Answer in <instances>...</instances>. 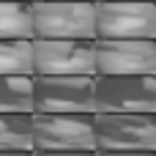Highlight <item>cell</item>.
<instances>
[{
	"mask_svg": "<svg viewBox=\"0 0 156 156\" xmlns=\"http://www.w3.org/2000/svg\"><path fill=\"white\" fill-rule=\"evenodd\" d=\"M33 112H96V77L33 74Z\"/></svg>",
	"mask_w": 156,
	"mask_h": 156,
	"instance_id": "obj_1",
	"label": "cell"
},
{
	"mask_svg": "<svg viewBox=\"0 0 156 156\" xmlns=\"http://www.w3.org/2000/svg\"><path fill=\"white\" fill-rule=\"evenodd\" d=\"M36 38H96L93 0H33Z\"/></svg>",
	"mask_w": 156,
	"mask_h": 156,
	"instance_id": "obj_2",
	"label": "cell"
},
{
	"mask_svg": "<svg viewBox=\"0 0 156 156\" xmlns=\"http://www.w3.org/2000/svg\"><path fill=\"white\" fill-rule=\"evenodd\" d=\"M93 115L33 112V151H96Z\"/></svg>",
	"mask_w": 156,
	"mask_h": 156,
	"instance_id": "obj_3",
	"label": "cell"
},
{
	"mask_svg": "<svg viewBox=\"0 0 156 156\" xmlns=\"http://www.w3.org/2000/svg\"><path fill=\"white\" fill-rule=\"evenodd\" d=\"M96 151H156V112H96Z\"/></svg>",
	"mask_w": 156,
	"mask_h": 156,
	"instance_id": "obj_4",
	"label": "cell"
},
{
	"mask_svg": "<svg viewBox=\"0 0 156 156\" xmlns=\"http://www.w3.org/2000/svg\"><path fill=\"white\" fill-rule=\"evenodd\" d=\"M96 112H156V74H96Z\"/></svg>",
	"mask_w": 156,
	"mask_h": 156,
	"instance_id": "obj_5",
	"label": "cell"
},
{
	"mask_svg": "<svg viewBox=\"0 0 156 156\" xmlns=\"http://www.w3.org/2000/svg\"><path fill=\"white\" fill-rule=\"evenodd\" d=\"M96 38H156V0H96Z\"/></svg>",
	"mask_w": 156,
	"mask_h": 156,
	"instance_id": "obj_6",
	"label": "cell"
},
{
	"mask_svg": "<svg viewBox=\"0 0 156 156\" xmlns=\"http://www.w3.org/2000/svg\"><path fill=\"white\" fill-rule=\"evenodd\" d=\"M33 74L96 77V38H33Z\"/></svg>",
	"mask_w": 156,
	"mask_h": 156,
	"instance_id": "obj_7",
	"label": "cell"
},
{
	"mask_svg": "<svg viewBox=\"0 0 156 156\" xmlns=\"http://www.w3.org/2000/svg\"><path fill=\"white\" fill-rule=\"evenodd\" d=\"M96 74H156V38H96Z\"/></svg>",
	"mask_w": 156,
	"mask_h": 156,
	"instance_id": "obj_8",
	"label": "cell"
},
{
	"mask_svg": "<svg viewBox=\"0 0 156 156\" xmlns=\"http://www.w3.org/2000/svg\"><path fill=\"white\" fill-rule=\"evenodd\" d=\"M0 38H36L33 3L0 0Z\"/></svg>",
	"mask_w": 156,
	"mask_h": 156,
	"instance_id": "obj_9",
	"label": "cell"
},
{
	"mask_svg": "<svg viewBox=\"0 0 156 156\" xmlns=\"http://www.w3.org/2000/svg\"><path fill=\"white\" fill-rule=\"evenodd\" d=\"M0 151H33V112H0Z\"/></svg>",
	"mask_w": 156,
	"mask_h": 156,
	"instance_id": "obj_10",
	"label": "cell"
},
{
	"mask_svg": "<svg viewBox=\"0 0 156 156\" xmlns=\"http://www.w3.org/2000/svg\"><path fill=\"white\" fill-rule=\"evenodd\" d=\"M0 112H33V77L0 74Z\"/></svg>",
	"mask_w": 156,
	"mask_h": 156,
	"instance_id": "obj_11",
	"label": "cell"
},
{
	"mask_svg": "<svg viewBox=\"0 0 156 156\" xmlns=\"http://www.w3.org/2000/svg\"><path fill=\"white\" fill-rule=\"evenodd\" d=\"M33 38H0V74L33 77Z\"/></svg>",
	"mask_w": 156,
	"mask_h": 156,
	"instance_id": "obj_12",
	"label": "cell"
},
{
	"mask_svg": "<svg viewBox=\"0 0 156 156\" xmlns=\"http://www.w3.org/2000/svg\"><path fill=\"white\" fill-rule=\"evenodd\" d=\"M33 156H96V151H33Z\"/></svg>",
	"mask_w": 156,
	"mask_h": 156,
	"instance_id": "obj_13",
	"label": "cell"
},
{
	"mask_svg": "<svg viewBox=\"0 0 156 156\" xmlns=\"http://www.w3.org/2000/svg\"><path fill=\"white\" fill-rule=\"evenodd\" d=\"M96 156H156V151H96Z\"/></svg>",
	"mask_w": 156,
	"mask_h": 156,
	"instance_id": "obj_14",
	"label": "cell"
},
{
	"mask_svg": "<svg viewBox=\"0 0 156 156\" xmlns=\"http://www.w3.org/2000/svg\"><path fill=\"white\" fill-rule=\"evenodd\" d=\"M0 156H33V151H0Z\"/></svg>",
	"mask_w": 156,
	"mask_h": 156,
	"instance_id": "obj_15",
	"label": "cell"
},
{
	"mask_svg": "<svg viewBox=\"0 0 156 156\" xmlns=\"http://www.w3.org/2000/svg\"><path fill=\"white\" fill-rule=\"evenodd\" d=\"M25 3H33V0H25Z\"/></svg>",
	"mask_w": 156,
	"mask_h": 156,
	"instance_id": "obj_16",
	"label": "cell"
},
{
	"mask_svg": "<svg viewBox=\"0 0 156 156\" xmlns=\"http://www.w3.org/2000/svg\"><path fill=\"white\" fill-rule=\"evenodd\" d=\"M93 3H96V0H93Z\"/></svg>",
	"mask_w": 156,
	"mask_h": 156,
	"instance_id": "obj_17",
	"label": "cell"
}]
</instances>
